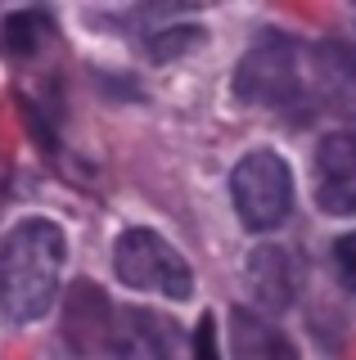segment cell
<instances>
[{"instance_id": "6da1fadb", "label": "cell", "mask_w": 356, "mask_h": 360, "mask_svg": "<svg viewBox=\"0 0 356 360\" xmlns=\"http://www.w3.org/2000/svg\"><path fill=\"white\" fill-rule=\"evenodd\" d=\"M63 270V234L54 221H18L0 243V311L14 324L41 320Z\"/></svg>"}, {"instance_id": "7a4b0ae2", "label": "cell", "mask_w": 356, "mask_h": 360, "mask_svg": "<svg viewBox=\"0 0 356 360\" xmlns=\"http://www.w3.org/2000/svg\"><path fill=\"white\" fill-rule=\"evenodd\" d=\"M235 95L243 104H258L284 117L316 112L311 95V45H298L293 37L266 32L235 68Z\"/></svg>"}, {"instance_id": "3957f363", "label": "cell", "mask_w": 356, "mask_h": 360, "mask_svg": "<svg viewBox=\"0 0 356 360\" xmlns=\"http://www.w3.org/2000/svg\"><path fill=\"white\" fill-rule=\"evenodd\" d=\"M113 270L127 288L163 292L172 302H185L194 292V270L163 234L153 230H127L113 248Z\"/></svg>"}, {"instance_id": "277c9868", "label": "cell", "mask_w": 356, "mask_h": 360, "mask_svg": "<svg viewBox=\"0 0 356 360\" xmlns=\"http://www.w3.org/2000/svg\"><path fill=\"white\" fill-rule=\"evenodd\" d=\"M230 194H235V212L248 230H275L288 207H293V176L288 162L271 149H258L239 158L235 176H230Z\"/></svg>"}, {"instance_id": "5b68a950", "label": "cell", "mask_w": 356, "mask_h": 360, "mask_svg": "<svg viewBox=\"0 0 356 360\" xmlns=\"http://www.w3.org/2000/svg\"><path fill=\"white\" fill-rule=\"evenodd\" d=\"M108 352H113V360H185V338L158 311L117 307Z\"/></svg>"}, {"instance_id": "8992f818", "label": "cell", "mask_w": 356, "mask_h": 360, "mask_svg": "<svg viewBox=\"0 0 356 360\" xmlns=\"http://www.w3.org/2000/svg\"><path fill=\"white\" fill-rule=\"evenodd\" d=\"M316 202L333 217L356 212V131L325 135L316 149Z\"/></svg>"}, {"instance_id": "52a82bcc", "label": "cell", "mask_w": 356, "mask_h": 360, "mask_svg": "<svg viewBox=\"0 0 356 360\" xmlns=\"http://www.w3.org/2000/svg\"><path fill=\"white\" fill-rule=\"evenodd\" d=\"M311 95L316 108L356 117V50L343 41L311 45Z\"/></svg>"}, {"instance_id": "ba28073f", "label": "cell", "mask_w": 356, "mask_h": 360, "mask_svg": "<svg viewBox=\"0 0 356 360\" xmlns=\"http://www.w3.org/2000/svg\"><path fill=\"white\" fill-rule=\"evenodd\" d=\"M113 302L104 297L95 284H72L68 292V311H63V324H68V338L77 342V352H108V333H113Z\"/></svg>"}, {"instance_id": "9c48e42d", "label": "cell", "mask_w": 356, "mask_h": 360, "mask_svg": "<svg viewBox=\"0 0 356 360\" xmlns=\"http://www.w3.org/2000/svg\"><path fill=\"white\" fill-rule=\"evenodd\" d=\"M248 284L271 311H284L298 292V262L288 257V248H258L248 257Z\"/></svg>"}, {"instance_id": "30bf717a", "label": "cell", "mask_w": 356, "mask_h": 360, "mask_svg": "<svg viewBox=\"0 0 356 360\" xmlns=\"http://www.w3.org/2000/svg\"><path fill=\"white\" fill-rule=\"evenodd\" d=\"M230 360H298V352L262 315L230 311Z\"/></svg>"}, {"instance_id": "8fae6325", "label": "cell", "mask_w": 356, "mask_h": 360, "mask_svg": "<svg viewBox=\"0 0 356 360\" xmlns=\"http://www.w3.org/2000/svg\"><path fill=\"white\" fill-rule=\"evenodd\" d=\"M50 37H54V22H50V14H41V9H18V14H5V22H0V50H5L9 59L37 54Z\"/></svg>"}, {"instance_id": "7c38bea8", "label": "cell", "mask_w": 356, "mask_h": 360, "mask_svg": "<svg viewBox=\"0 0 356 360\" xmlns=\"http://www.w3.org/2000/svg\"><path fill=\"white\" fill-rule=\"evenodd\" d=\"M198 41H203L198 27H167V32H149L144 50H149L153 59H172V54H181V50H194Z\"/></svg>"}, {"instance_id": "4fadbf2b", "label": "cell", "mask_w": 356, "mask_h": 360, "mask_svg": "<svg viewBox=\"0 0 356 360\" xmlns=\"http://www.w3.org/2000/svg\"><path fill=\"white\" fill-rule=\"evenodd\" d=\"M333 266H338V279L356 292V230L333 243Z\"/></svg>"}, {"instance_id": "5bb4252c", "label": "cell", "mask_w": 356, "mask_h": 360, "mask_svg": "<svg viewBox=\"0 0 356 360\" xmlns=\"http://www.w3.org/2000/svg\"><path fill=\"white\" fill-rule=\"evenodd\" d=\"M194 352H198V360H221V352H217V320H212V315H203V320H198Z\"/></svg>"}]
</instances>
